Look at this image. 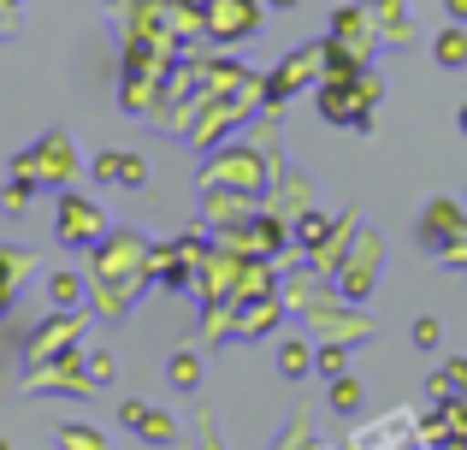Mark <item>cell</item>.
Listing matches in <instances>:
<instances>
[{"label":"cell","instance_id":"obj_1","mask_svg":"<svg viewBox=\"0 0 467 450\" xmlns=\"http://www.w3.org/2000/svg\"><path fill=\"white\" fill-rule=\"evenodd\" d=\"M202 30H213L219 42H231V36H254V30H261V6H254V0H207Z\"/></svg>","mask_w":467,"mask_h":450},{"label":"cell","instance_id":"obj_2","mask_svg":"<svg viewBox=\"0 0 467 450\" xmlns=\"http://www.w3.org/2000/svg\"><path fill=\"white\" fill-rule=\"evenodd\" d=\"M59 237H66V243H95V237H101V214H95L89 202L66 196V202H59Z\"/></svg>","mask_w":467,"mask_h":450},{"label":"cell","instance_id":"obj_3","mask_svg":"<svg viewBox=\"0 0 467 450\" xmlns=\"http://www.w3.org/2000/svg\"><path fill=\"white\" fill-rule=\"evenodd\" d=\"M95 173H101L107 184H142V161H130V154H101Z\"/></svg>","mask_w":467,"mask_h":450},{"label":"cell","instance_id":"obj_4","mask_svg":"<svg viewBox=\"0 0 467 450\" xmlns=\"http://www.w3.org/2000/svg\"><path fill=\"white\" fill-rule=\"evenodd\" d=\"M125 427L149 433V439H171V421H160V415H142V403H130V409H125Z\"/></svg>","mask_w":467,"mask_h":450},{"label":"cell","instance_id":"obj_5","mask_svg":"<svg viewBox=\"0 0 467 450\" xmlns=\"http://www.w3.org/2000/svg\"><path fill=\"white\" fill-rule=\"evenodd\" d=\"M438 59H444V66H462V59H467V36H462V30H450L444 42H438Z\"/></svg>","mask_w":467,"mask_h":450},{"label":"cell","instance_id":"obj_6","mask_svg":"<svg viewBox=\"0 0 467 450\" xmlns=\"http://www.w3.org/2000/svg\"><path fill=\"white\" fill-rule=\"evenodd\" d=\"M59 439H66V450H107V439H95V433H83V427H66Z\"/></svg>","mask_w":467,"mask_h":450},{"label":"cell","instance_id":"obj_7","mask_svg":"<svg viewBox=\"0 0 467 450\" xmlns=\"http://www.w3.org/2000/svg\"><path fill=\"white\" fill-rule=\"evenodd\" d=\"M302 368H308V350L290 344V350H285V373H302Z\"/></svg>","mask_w":467,"mask_h":450},{"label":"cell","instance_id":"obj_8","mask_svg":"<svg viewBox=\"0 0 467 450\" xmlns=\"http://www.w3.org/2000/svg\"><path fill=\"white\" fill-rule=\"evenodd\" d=\"M355 403H361V392H355V385L343 380V385H337V409H355Z\"/></svg>","mask_w":467,"mask_h":450},{"label":"cell","instance_id":"obj_9","mask_svg":"<svg viewBox=\"0 0 467 450\" xmlns=\"http://www.w3.org/2000/svg\"><path fill=\"white\" fill-rule=\"evenodd\" d=\"M450 12H456V18H467V0H450Z\"/></svg>","mask_w":467,"mask_h":450},{"label":"cell","instance_id":"obj_10","mask_svg":"<svg viewBox=\"0 0 467 450\" xmlns=\"http://www.w3.org/2000/svg\"><path fill=\"white\" fill-rule=\"evenodd\" d=\"M273 6H296V0H273Z\"/></svg>","mask_w":467,"mask_h":450},{"label":"cell","instance_id":"obj_11","mask_svg":"<svg viewBox=\"0 0 467 450\" xmlns=\"http://www.w3.org/2000/svg\"><path fill=\"white\" fill-rule=\"evenodd\" d=\"M0 450H6V445H0Z\"/></svg>","mask_w":467,"mask_h":450}]
</instances>
